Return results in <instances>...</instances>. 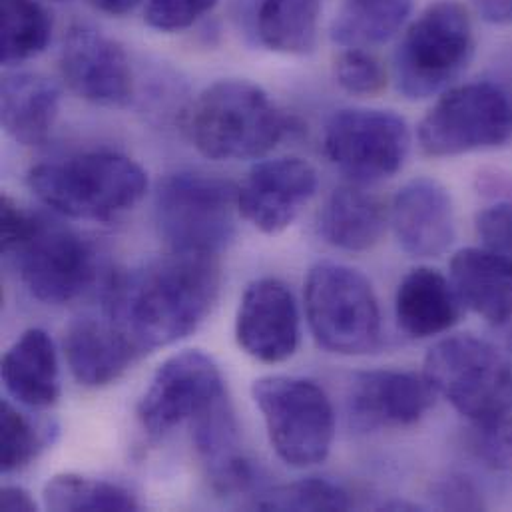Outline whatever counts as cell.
<instances>
[{
  "mask_svg": "<svg viewBox=\"0 0 512 512\" xmlns=\"http://www.w3.org/2000/svg\"><path fill=\"white\" fill-rule=\"evenodd\" d=\"M337 84L355 96H375L387 84L381 62L365 48H347L335 62Z\"/></svg>",
  "mask_w": 512,
  "mask_h": 512,
  "instance_id": "cell-31",
  "label": "cell"
},
{
  "mask_svg": "<svg viewBox=\"0 0 512 512\" xmlns=\"http://www.w3.org/2000/svg\"><path fill=\"white\" fill-rule=\"evenodd\" d=\"M317 186L315 168L301 158L263 160L238 188L240 216L261 234L277 236L297 220Z\"/></svg>",
  "mask_w": 512,
  "mask_h": 512,
  "instance_id": "cell-14",
  "label": "cell"
},
{
  "mask_svg": "<svg viewBox=\"0 0 512 512\" xmlns=\"http://www.w3.org/2000/svg\"><path fill=\"white\" fill-rule=\"evenodd\" d=\"M66 86L82 100L102 108H126L134 98V76L126 50L104 32L74 24L58 58Z\"/></svg>",
  "mask_w": 512,
  "mask_h": 512,
  "instance_id": "cell-13",
  "label": "cell"
},
{
  "mask_svg": "<svg viewBox=\"0 0 512 512\" xmlns=\"http://www.w3.org/2000/svg\"><path fill=\"white\" fill-rule=\"evenodd\" d=\"M319 18V0H259L257 38L267 50L303 56L317 44Z\"/></svg>",
  "mask_w": 512,
  "mask_h": 512,
  "instance_id": "cell-25",
  "label": "cell"
},
{
  "mask_svg": "<svg viewBox=\"0 0 512 512\" xmlns=\"http://www.w3.org/2000/svg\"><path fill=\"white\" fill-rule=\"evenodd\" d=\"M218 0H148L146 22L160 32H178L214 10Z\"/></svg>",
  "mask_w": 512,
  "mask_h": 512,
  "instance_id": "cell-33",
  "label": "cell"
},
{
  "mask_svg": "<svg viewBox=\"0 0 512 512\" xmlns=\"http://www.w3.org/2000/svg\"><path fill=\"white\" fill-rule=\"evenodd\" d=\"M423 375L473 425H487L512 411V365L491 341L473 333L451 335L433 345Z\"/></svg>",
  "mask_w": 512,
  "mask_h": 512,
  "instance_id": "cell-5",
  "label": "cell"
},
{
  "mask_svg": "<svg viewBox=\"0 0 512 512\" xmlns=\"http://www.w3.org/2000/svg\"><path fill=\"white\" fill-rule=\"evenodd\" d=\"M471 453L493 471H512V419L503 417L487 425H475L469 435Z\"/></svg>",
  "mask_w": 512,
  "mask_h": 512,
  "instance_id": "cell-32",
  "label": "cell"
},
{
  "mask_svg": "<svg viewBox=\"0 0 512 512\" xmlns=\"http://www.w3.org/2000/svg\"><path fill=\"white\" fill-rule=\"evenodd\" d=\"M433 501L441 509L453 511H483L485 501L483 493L473 481L463 475H449L433 485Z\"/></svg>",
  "mask_w": 512,
  "mask_h": 512,
  "instance_id": "cell-35",
  "label": "cell"
},
{
  "mask_svg": "<svg viewBox=\"0 0 512 512\" xmlns=\"http://www.w3.org/2000/svg\"><path fill=\"white\" fill-rule=\"evenodd\" d=\"M435 391L425 375L375 369L357 373L347 391L349 423L365 433L417 425L433 407Z\"/></svg>",
  "mask_w": 512,
  "mask_h": 512,
  "instance_id": "cell-15",
  "label": "cell"
},
{
  "mask_svg": "<svg viewBox=\"0 0 512 512\" xmlns=\"http://www.w3.org/2000/svg\"><path fill=\"white\" fill-rule=\"evenodd\" d=\"M96 10L110 14V16H124L134 12L142 0H88Z\"/></svg>",
  "mask_w": 512,
  "mask_h": 512,
  "instance_id": "cell-38",
  "label": "cell"
},
{
  "mask_svg": "<svg viewBox=\"0 0 512 512\" xmlns=\"http://www.w3.org/2000/svg\"><path fill=\"white\" fill-rule=\"evenodd\" d=\"M289 130L267 92L248 80L208 86L186 114L192 144L210 160L238 162L269 154Z\"/></svg>",
  "mask_w": 512,
  "mask_h": 512,
  "instance_id": "cell-4",
  "label": "cell"
},
{
  "mask_svg": "<svg viewBox=\"0 0 512 512\" xmlns=\"http://www.w3.org/2000/svg\"><path fill=\"white\" fill-rule=\"evenodd\" d=\"M0 507H2V511L6 512L36 511V503L30 497V493L20 489V487H14V485L2 487V491H0Z\"/></svg>",
  "mask_w": 512,
  "mask_h": 512,
  "instance_id": "cell-37",
  "label": "cell"
},
{
  "mask_svg": "<svg viewBox=\"0 0 512 512\" xmlns=\"http://www.w3.org/2000/svg\"><path fill=\"white\" fill-rule=\"evenodd\" d=\"M475 34L463 4H431L405 32L395 52V82L409 100H425L447 90L469 66Z\"/></svg>",
  "mask_w": 512,
  "mask_h": 512,
  "instance_id": "cell-8",
  "label": "cell"
},
{
  "mask_svg": "<svg viewBox=\"0 0 512 512\" xmlns=\"http://www.w3.org/2000/svg\"><path fill=\"white\" fill-rule=\"evenodd\" d=\"M0 375L8 395L24 407L46 409L60 399L58 355L44 329L32 327L12 343L2 357Z\"/></svg>",
  "mask_w": 512,
  "mask_h": 512,
  "instance_id": "cell-22",
  "label": "cell"
},
{
  "mask_svg": "<svg viewBox=\"0 0 512 512\" xmlns=\"http://www.w3.org/2000/svg\"><path fill=\"white\" fill-rule=\"evenodd\" d=\"M389 222L399 246L411 257L443 256L457 236L453 198L433 178H415L401 186Z\"/></svg>",
  "mask_w": 512,
  "mask_h": 512,
  "instance_id": "cell-17",
  "label": "cell"
},
{
  "mask_svg": "<svg viewBox=\"0 0 512 512\" xmlns=\"http://www.w3.org/2000/svg\"><path fill=\"white\" fill-rule=\"evenodd\" d=\"M451 281L465 307L491 325L512 321V257L465 248L451 259Z\"/></svg>",
  "mask_w": 512,
  "mask_h": 512,
  "instance_id": "cell-21",
  "label": "cell"
},
{
  "mask_svg": "<svg viewBox=\"0 0 512 512\" xmlns=\"http://www.w3.org/2000/svg\"><path fill=\"white\" fill-rule=\"evenodd\" d=\"M52 18L38 0H2V62L14 66L46 50Z\"/></svg>",
  "mask_w": 512,
  "mask_h": 512,
  "instance_id": "cell-28",
  "label": "cell"
},
{
  "mask_svg": "<svg viewBox=\"0 0 512 512\" xmlns=\"http://www.w3.org/2000/svg\"><path fill=\"white\" fill-rule=\"evenodd\" d=\"M228 395L218 363L200 349L166 359L138 401L136 415L150 437H164L182 423H194Z\"/></svg>",
  "mask_w": 512,
  "mask_h": 512,
  "instance_id": "cell-12",
  "label": "cell"
},
{
  "mask_svg": "<svg viewBox=\"0 0 512 512\" xmlns=\"http://www.w3.org/2000/svg\"><path fill=\"white\" fill-rule=\"evenodd\" d=\"M415 0H343L331 22V38L345 48H369L391 40L413 12Z\"/></svg>",
  "mask_w": 512,
  "mask_h": 512,
  "instance_id": "cell-26",
  "label": "cell"
},
{
  "mask_svg": "<svg viewBox=\"0 0 512 512\" xmlns=\"http://www.w3.org/2000/svg\"><path fill=\"white\" fill-rule=\"evenodd\" d=\"M463 307L453 281L433 267L411 269L395 293L397 323L413 339L447 333L461 321Z\"/></svg>",
  "mask_w": 512,
  "mask_h": 512,
  "instance_id": "cell-20",
  "label": "cell"
},
{
  "mask_svg": "<svg viewBox=\"0 0 512 512\" xmlns=\"http://www.w3.org/2000/svg\"><path fill=\"white\" fill-rule=\"evenodd\" d=\"M481 18L489 24H511L512 0H473Z\"/></svg>",
  "mask_w": 512,
  "mask_h": 512,
  "instance_id": "cell-36",
  "label": "cell"
},
{
  "mask_svg": "<svg viewBox=\"0 0 512 512\" xmlns=\"http://www.w3.org/2000/svg\"><path fill=\"white\" fill-rule=\"evenodd\" d=\"M275 455L293 469L323 463L335 439V413L325 391L309 379L269 375L252 387Z\"/></svg>",
  "mask_w": 512,
  "mask_h": 512,
  "instance_id": "cell-9",
  "label": "cell"
},
{
  "mask_svg": "<svg viewBox=\"0 0 512 512\" xmlns=\"http://www.w3.org/2000/svg\"><path fill=\"white\" fill-rule=\"evenodd\" d=\"M192 437L216 491L238 495L256 485V467L242 449L238 419L228 395L192 423Z\"/></svg>",
  "mask_w": 512,
  "mask_h": 512,
  "instance_id": "cell-19",
  "label": "cell"
},
{
  "mask_svg": "<svg viewBox=\"0 0 512 512\" xmlns=\"http://www.w3.org/2000/svg\"><path fill=\"white\" fill-rule=\"evenodd\" d=\"M349 493L327 479H301L261 493L256 509L261 511H347Z\"/></svg>",
  "mask_w": 512,
  "mask_h": 512,
  "instance_id": "cell-30",
  "label": "cell"
},
{
  "mask_svg": "<svg viewBox=\"0 0 512 512\" xmlns=\"http://www.w3.org/2000/svg\"><path fill=\"white\" fill-rule=\"evenodd\" d=\"M52 2H68V0H52Z\"/></svg>",
  "mask_w": 512,
  "mask_h": 512,
  "instance_id": "cell-39",
  "label": "cell"
},
{
  "mask_svg": "<svg viewBox=\"0 0 512 512\" xmlns=\"http://www.w3.org/2000/svg\"><path fill=\"white\" fill-rule=\"evenodd\" d=\"M50 425H36L10 401L0 403V469L14 473L28 467L52 441Z\"/></svg>",
  "mask_w": 512,
  "mask_h": 512,
  "instance_id": "cell-29",
  "label": "cell"
},
{
  "mask_svg": "<svg viewBox=\"0 0 512 512\" xmlns=\"http://www.w3.org/2000/svg\"><path fill=\"white\" fill-rule=\"evenodd\" d=\"M305 315L319 347L367 355L381 345V309L371 281L355 267L319 261L305 279Z\"/></svg>",
  "mask_w": 512,
  "mask_h": 512,
  "instance_id": "cell-7",
  "label": "cell"
},
{
  "mask_svg": "<svg viewBox=\"0 0 512 512\" xmlns=\"http://www.w3.org/2000/svg\"><path fill=\"white\" fill-rule=\"evenodd\" d=\"M2 254L42 303L62 305L82 295L96 275L92 246L72 228L20 208L2 196Z\"/></svg>",
  "mask_w": 512,
  "mask_h": 512,
  "instance_id": "cell-2",
  "label": "cell"
},
{
  "mask_svg": "<svg viewBox=\"0 0 512 512\" xmlns=\"http://www.w3.org/2000/svg\"><path fill=\"white\" fill-rule=\"evenodd\" d=\"M409 148V126L391 110L345 108L329 118L323 132L325 158L359 186L393 178Z\"/></svg>",
  "mask_w": 512,
  "mask_h": 512,
  "instance_id": "cell-11",
  "label": "cell"
},
{
  "mask_svg": "<svg viewBox=\"0 0 512 512\" xmlns=\"http://www.w3.org/2000/svg\"><path fill=\"white\" fill-rule=\"evenodd\" d=\"M417 134L431 158L503 148L512 140L511 96L491 82L449 88L425 114Z\"/></svg>",
  "mask_w": 512,
  "mask_h": 512,
  "instance_id": "cell-10",
  "label": "cell"
},
{
  "mask_svg": "<svg viewBox=\"0 0 512 512\" xmlns=\"http://www.w3.org/2000/svg\"><path fill=\"white\" fill-rule=\"evenodd\" d=\"M46 509L56 512L138 511L136 497L114 483L98 481L74 473L52 477L42 493Z\"/></svg>",
  "mask_w": 512,
  "mask_h": 512,
  "instance_id": "cell-27",
  "label": "cell"
},
{
  "mask_svg": "<svg viewBox=\"0 0 512 512\" xmlns=\"http://www.w3.org/2000/svg\"><path fill=\"white\" fill-rule=\"evenodd\" d=\"M60 112V88L36 72H10L2 80V126L22 146L48 140Z\"/></svg>",
  "mask_w": 512,
  "mask_h": 512,
  "instance_id": "cell-23",
  "label": "cell"
},
{
  "mask_svg": "<svg viewBox=\"0 0 512 512\" xmlns=\"http://www.w3.org/2000/svg\"><path fill=\"white\" fill-rule=\"evenodd\" d=\"M387 226L383 202L359 184L331 192L319 214L321 238L343 252H367L375 248Z\"/></svg>",
  "mask_w": 512,
  "mask_h": 512,
  "instance_id": "cell-24",
  "label": "cell"
},
{
  "mask_svg": "<svg viewBox=\"0 0 512 512\" xmlns=\"http://www.w3.org/2000/svg\"><path fill=\"white\" fill-rule=\"evenodd\" d=\"M156 224L170 252L220 256L236 238L238 188L200 172L166 176L156 190Z\"/></svg>",
  "mask_w": 512,
  "mask_h": 512,
  "instance_id": "cell-6",
  "label": "cell"
},
{
  "mask_svg": "<svg viewBox=\"0 0 512 512\" xmlns=\"http://www.w3.org/2000/svg\"><path fill=\"white\" fill-rule=\"evenodd\" d=\"M238 345L261 363H283L299 345V311L291 289L275 277L248 285L236 317Z\"/></svg>",
  "mask_w": 512,
  "mask_h": 512,
  "instance_id": "cell-16",
  "label": "cell"
},
{
  "mask_svg": "<svg viewBox=\"0 0 512 512\" xmlns=\"http://www.w3.org/2000/svg\"><path fill=\"white\" fill-rule=\"evenodd\" d=\"M220 285L218 256L170 252L116 275L106 315L146 355L192 335L214 309Z\"/></svg>",
  "mask_w": 512,
  "mask_h": 512,
  "instance_id": "cell-1",
  "label": "cell"
},
{
  "mask_svg": "<svg viewBox=\"0 0 512 512\" xmlns=\"http://www.w3.org/2000/svg\"><path fill=\"white\" fill-rule=\"evenodd\" d=\"M64 355L72 377L90 389L118 381L142 351L110 317H78L64 333Z\"/></svg>",
  "mask_w": 512,
  "mask_h": 512,
  "instance_id": "cell-18",
  "label": "cell"
},
{
  "mask_svg": "<svg viewBox=\"0 0 512 512\" xmlns=\"http://www.w3.org/2000/svg\"><path fill=\"white\" fill-rule=\"evenodd\" d=\"M28 188L50 210L72 220L110 222L134 210L148 192L140 164L116 152H84L28 172Z\"/></svg>",
  "mask_w": 512,
  "mask_h": 512,
  "instance_id": "cell-3",
  "label": "cell"
},
{
  "mask_svg": "<svg viewBox=\"0 0 512 512\" xmlns=\"http://www.w3.org/2000/svg\"><path fill=\"white\" fill-rule=\"evenodd\" d=\"M475 228L483 248L512 257V202H499L479 212Z\"/></svg>",
  "mask_w": 512,
  "mask_h": 512,
  "instance_id": "cell-34",
  "label": "cell"
}]
</instances>
